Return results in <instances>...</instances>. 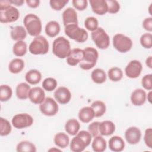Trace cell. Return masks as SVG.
<instances>
[{
    "instance_id": "obj_1",
    "label": "cell",
    "mask_w": 152,
    "mask_h": 152,
    "mask_svg": "<svg viewBox=\"0 0 152 152\" xmlns=\"http://www.w3.org/2000/svg\"><path fill=\"white\" fill-rule=\"evenodd\" d=\"M11 4L10 0L0 1V21L2 23L14 22L19 18L18 10Z\"/></svg>"
},
{
    "instance_id": "obj_2",
    "label": "cell",
    "mask_w": 152,
    "mask_h": 152,
    "mask_svg": "<svg viewBox=\"0 0 152 152\" xmlns=\"http://www.w3.org/2000/svg\"><path fill=\"white\" fill-rule=\"evenodd\" d=\"M92 139L91 134L86 131L78 132L70 143V149L74 152H81L88 147Z\"/></svg>"
},
{
    "instance_id": "obj_3",
    "label": "cell",
    "mask_w": 152,
    "mask_h": 152,
    "mask_svg": "<svg viewBox=\"0 0 152 152\" xmlns=\"http://www.w3.org/2000/svg\"><path fill=\"white\" fill-rule=\"evenodd\" d=\"M71 45L68 40L59 36L55 39L52 43V52L59 58H67L71 52Z\"/></svg>"
},
{
    "instance_id": "obj_4",
    "label": "cell",
    "mask_w": 152,
    "mask_h": 152,
    "mask_svg": "<svg viewBox=\"0 0 152 152\" xmlns=\"http://www.w3.org/2000/svg\"><path fill=\"white\" fill-rule=\"evenodd\" d=\"M24 25L28 33L32 36H38L42 31V23L40 18L34 14L26 15L23 20Z\"/></svg>"
},
{
    "instance_id": "obj_5",
    "label": "cell",
    "mask_w": 152,
    "mask_h": 152,
    "mask_svg": "<svg viewBox=\"0 0 152 152\" xmlns=\"http://www.w3.org/2000/svg\"><path fill=\"white\" fill-rule=\"evenodd\" d=\"M65 33L70 39L75 40L78 43H83L88 39L87 31L79 27L78 24H69L65 26Z\"/></svg>"
},
{
    "instance_id": "obj_6",
    "label": "cell",
    "mask_w": 152,
    "mask_h": 152,
    "mask_svg": "<svg viewBox=\"0 0 152 152\" xmlns=\"http://www.w3.org/2000/svg\"><path fill=\"white\" fill-rule=\"evenodd\" d=\"M83 51L84 57L80 62V67L84 70H89L95 66L99 53L97 50L92 47L86 48Z\"/></svg>"
},
{
    "instance_id": "obj_7",
    "label": "cell",
    "mask_w": 152,
    "mask_h": 152,
    "mask_svg": "<svg viewBox=\"0 0 152 152\" xmlns=\"http://www.w3.org/2000/svg\"><path fill=\"white\" fill-rule=\"evenodd\" d=\"M49 42L45 37L38 36L34 38L29 45V51L33 55H44L49 51Z\"/></svg>"
},
{
    "instance_id": "obj_8",
    "label": "cell",
    "mask_w": 152,
    "mask_h": 152,
    "mask_svg": "<svg viewBox=\"0 0 152 152\" xmlns=\"http://www.w3.org/2000/svg\"><path fill=\"white\" fill-rule=\"evenodd\" d=\"M91 38L96 46L100 49H107L110 45L109 36L102 27H97L96 30L92 31Z\"/></svg>"
},
{
    "instance_id": "obj_9",
    "label": "cell",
    "mask_w": 152,
    "mask_h": 152,
    "mask_svg": "<svg viewBox=\"0 0 152 152\" xmlns=\"http://www.w3.org/2000/svg\"><path fill=\"white\" fill-rule=\"evenodd\" d=\"M113 45L118 52L125 53L131 49L132 42L129 37L122 34H116L113 37Z\"/></svg>"
},
{
    "instance_id": "obj_10",
    "label": "cell",
    "mask_w": 152,
    "mask_h": 152,
    "mask_svg": "<svg viewBox=\"0 0 152 152\" xmlns=\"http://www.w3.org/2000/svg\"><path fill=\"white\" fill-rule=\"evenodd\" d=\"M39 109L42 114L48 116L56 115L58 111V105L56 101L51 97H46L40 104Z\"/></svg>"
},
{
    "instance_id": "obj_11",
    "label": "cell",
    "mask_w": 152,
    "mask_h": 152,
    "mask_svg": "<svg viewBox=\"0 0 152 152\" xmlns=\"http://www.w3.org/2000/svg\"><path fill=\"white\" fill-rule=\"evenodd\" d=\"M33 123V117L28 113H19L13 116L12 124L17 129L30 126Z\"/></svg>"
},
{
    "instance_id": "obj_12",
    "label": "cell",
    "mask_w": 152,
    "mask_h": 152,
    "mask_svg": "<svg viewBox=\"0 0 152 152\" xmlns=\"http://www.w3.org/2000/svg\"><path fill=\"white\" fill-rule=\"evenodd\" d=\"M142 66L141 63L137 60H132L126 65L125 72L126 75L130 78H136L140 75Z\"/></svg>"
},
{
    "instance_id": "obj_13",
    "label": "cell",
    "mask_w": 152,
    "mask_h": 152,
    "mask_svg": "<svg viewBox=\"0 0 152 152\" xmlns=\"http://www.w3.org/2000/svg\"><path fill=\"white\" fill-rule=\"evenodd\" d=\"M125 137L126 141L130 144H136L141 140V132L139 128L135 126L128 128L125 132Z\"/></svg>"
},
{
    "instance_id": "obj_14",
    "label": "cell",
    "mask_w": 152,
    "mask_h": 152,
    "mask_svg": "<svg viewBox=\"0 0 152 152\" xmlns=\"http://www.w3.org/2000/svg\"><path fill=\"white\" fill-rule=\"evenodd\" d=\"M55 99L60 104L68 103L71 98V93L68 88L65 87H58L53 94Z\"/></svg>"
},
{
    "instance_id": "obj_15",
    "label": "cell",
    "mask_w": 152,
    "mask_h": 152,
    "mask_svg": "<svg viewBox=\"0 0 152 152\" xmlns=\"http://www.w3.org/2000/svg\"><path fill=\"white\" fill-rule=\"evenodd\" d=\"M84 51L79 48H75L71 50L66 58V62L71 66H75L83 59Z\"/></svg>"
},
{
    "instance_id": "obj_16",
    "label": "cell",
    "mask_w": 152,
    "mask_h": 152,
    "mask_svg": "<svg viewBox=\"0 0 152 152\" xmlns=\"http://www.w3.org/2000/svg\"><path fill=\"white\" fill-rule=\"evenodd\" d=\"M28 98L34 104H40L45 99L44 90L39 87H34L30 89L28 93Z\"/></svg>"
},
{
    "instance_id": "obj_17",
    "label": "cell",
    "mask_w": 152,
    "mask_h": 152,
    "mask_svg": "<svg viewBox=\"0 0 152 152\" xmlns=\"http://www.w3.org/2000/svg\"><path fill=\"white\" fill-rule=\"evenodd\" d=\"M62 20L65 26L69 24H78L77 14L75 10L71 7L67 8L62 13Z\"/></svg>"
},
{
    "instance_id": "obj_18",
    "label": "cell",
    "mask_w": 152,
    "mask_h": 152,
    "mask_svg": "<svg viewBox=\"0 0 152 152\" xmlns=\"http://www.w3.org/2000/svg\"><path fill=\"white\" fill-rule=\"evenodd\" d=\"M93 11L97 15H104L108 11V7L104 0H90Z\"/></svg>"
},
{
    "instance_id": "obj_19",
    "label": "cell",
    "mask_w": 152,
    "mask_h": 152,
    "mask_svg": "<svg viewBox=\"0 0 152 152\" xmlns=\"http://www.w3.org/2000/svg\"><path fill=\"white\" fill-rule=\"evenodd\" d=\"M147 94L145 91L141 88L135 90L131 94V101L135 106L142 105L146 100Z\"/></svg>"
},
{
    "instance_id": "obj_20",
    "label": "cell",
    "mask_w": 152,
    "mask_h": 152,
    "mask_svg": "<svg viewBox=\"0 0 152 152\" xmlns=\"http://www.w3.org/2000/svg\"><path fill=\"white\" fill-rule=\"evenodd\" d=\"M109 147L110 150L114 152L122 151L125 147L124 140L119 136H113L109 140Z\"/></svg>"
},
{
    "instance_id": "obj_21",
    "label": "cell",
    "mask_w": 152,
    "mask_h": 152,
    "mask_svg": "<svg viewBox=\"0 0 152 152\" xmlns=\"http://www.w3.org/2000/svg\"><path fill=\"white\" fill-rule=\"evenodd\" d=\"M115 130V125L110 121H104L99 123V131L102 135L108 136L112 135Z\"/></svg>"
},
{
    "instance_id": "obj_22",
    "label": "cell",
    "mask_w": 152,
    "mask_h": 152,
    "mask_svg": "<svg viewBox=\"0 0 152 152\" xmlns=\"http://www.w3.org/2000/svg\"><path fill=\"white\" fill-rule=\"evenodd\" d=\"M94 117V112L91 107L86 106L81 108L78 112L79 119L84 122L88 123L90 122Z\"/></svg>"
},
{
    "instance_id": "obj_23",
    "label": "cell",
    "mask_w": 152,
    "mask_h": 152,
    "mask_svg": "<svg viewBox=\"0 0 152 152\" xmlns=\"http://www.w3.org/2000/svg\"><path fill=\"white\" fill-rule=\"evenodd\" d=\"M80 128L79 122L75 119H70L68 120L65 125V131L71 135H76Z\"/></svg>"
},
{
    "instance_id": "obj_24",
    "label": "cell",
    "mask_w": 152,
    "mask_h": 152,
    "mask_svg": "<svg viewBox=\"0 0 152 152\" xmlns=\"http://www.w3.org/2000/svg\"><path fill=\"white\" fill-rule=\"evenodd\" d=\"M30 86L26 83H21L16 87V96L18 99L25 100L28 97V93L30 90Z\"/></svg>"
},
{
    "instance_id": "obj_25",
    "label": "cell",
    "mask_w": 152,
    "mask_h": 152,
    "mask_svg": "<svg viewBox=\"0 0 152 152\" xmlns=\"http://www.w3.org/2000/svg\"><path fill=\"white\" fill-rule=\"evenodd\" d=\"M27 36V32L25 28L21 26H17L13 27L11 31V37L15 41H23Z\"/></svg>"
},
{
    "instance_id": "obj_26",
    "label": "cell",
    "mask_w": 152,
    "mask_h": 152,
    "mask_svg": "<svg viewBox=\"0 0 152 152\" xmlns=\"http://www.w3.org/2000/svg\"><path fill=\"white\" fill-rule=\"evenodd\" d=\"M60 30L59 24L55 21H50L48 22L45 26V33L50 37H53L57 36L59 34Z\"/></svg>"
},
{
    "instance_id": "obj_27",
    "label": "cell",
    "mask_w": 152,
    "mask_h": 152,
    "mask_svg": "<svg viewBox=\"0 0 152 152\" xmlns=\"http://www.w3.org/2000/svg\"><path fill=\"white\" fill-rule=\"evenodd\" d=\"M42 78V74L37 69H31L28 71L25 75V79L30 84H38Z\"/></svg>"
},
{
    "instance_id": "obj_28",
    "label": "cell",
    "mask_w": 152,
    "mask_h": 152,
    "mask_svg": "<svg viewBox=\"0 0 152 152\" xmlns=\"http://www.w3.org/2000/svg\"><path fill=\"white\" fill-rule=\"evenodd\" d=\"M53 141L56 145L60 148H65L68 145L69 138L64 132H58L55 135Z\"/></svg>"
},
{
    "instance_id": "obj_29",
    "label": "cell",
    "mask_w": 152,
    "mask_h": 152,
    "mask_svg": "<svg viewBox=\"0 0 152 152\" xmlns=\"http://www.w3.org/2000/svg\"><path fill=\"white\" fill-rule=\"evenodd\" d=\"M91 147L95 152H103L106 148V141L102 136L97 135L94 137Z\"/></svg>"
},
{
    "instance_id": "obj_30",
    "label": "cell",
    "mask_w": 152,
    "mask_h": 152,
    "mask_svg": "<svg viewBox=\"0 0 152 152\" xmlns=\"http://www.w3.org/2000/svg\"><path fill=\"white\" fill-rule=\"evenodd\" d=\"M24 67V62L21 59L15 58L12 59L9 64L8 69L13 74L20 72Z\"/></svg>"
},
{
    "instance_id": "obj_31",
    "label": "cell",
    "mask_w": 152,
    "mask_h": 152,
    "mask_svg": "<svg viewBox=\"0 0 152 152\" xmlns=\"http://www.w3.org/2000/svg\"><path fill=\"white\" fill-rule=\"evenodd\" d=\"M91 78L93 82L97 84H102L105 82L106 80V74L102 69L97 68L91 72Z\"/></svg>"
},
{
    "instance_id": "obj_32",
    "label": "cell",
    "mask_w": 152,
    "mask_h": 152,
    "mask_svg": "<svg viewBox=\"0 0 152 152\" xmlns=\"http://www.w3.org/2000/svg\"><path fill=\"white\" fill-rule=\"evenodd\" d=\"M91 107L94 112L95 117H100L106 112V107L104 102L100 100H96L92 103Z\"/></svg>"
},
{
    "instance_id": "obj_33",
    "label": "cell",
    "mask_w": 152,
    "mask_h": 152,
    "mask_svg": "<svg viewBox=\"0 0 152 152\" xmlns=\"http://www.w3.org/2000/svg\"><path fill=\"white\" fill-rule=\"evenodd\" d=\"M18 152H35L36 151V146L31 142L28 141H22L20 142L16 147Z\"/></svg>"
},
{
    "instance_id": "obj_34",
    "label": "cell",
    "mask_w": 152,
    "mask_h": 152,
    "mask_svg": "<svg viewBox=\"0 0 152 152\" xmlns=\"http://www.w3.org/2000/svg\"><path fill=\"white\" fill-rule=\"evenodd\" d=\"M13 53L17 56H24L27 52V45L23 41H18L13 46Z\"/></svg>"
},
{
    "instance_id": "obj_35",
    "label": "cell",
    "mask_w": 152,
    "mask_h": 152,
    "mask_svg": "<svg viewBox=\"0 0 152 152\" xmlns=\"http://www.w3.org/2000/svg\"><path fill=\"white\" fill-rule=\"evenodd\" d=\"M123 76V72L121 69L118 67H113L108 71V77L112 81H120Z\"/></svg>"
},
{
    "instance_id": "obj_36",
    "label": "cell",
    "mask_w": 152,
    "mask_h": 152,
    "mask_svg": "<svg viewBox=\"0 0 152 152\" xmlns=\"http://www.w3.org/2000/svg\"><path fill=\"white\" fill-rule=\"evenodd\" d=\"M12 94V88L8 85H1L0 87V100L6 102L10 100Z\"/></svg>"
},
{
    "instance_id": "obj_37",
    "label": "cell",
    "mask_w": 152,
    "mask_h": 152,
    "mask_svg": "<svg viewBox=\"0 0 152 152\" xmlns=\"http://www.w3.org/2000/svg\"><path fill=\"white\" fill-rule=\"evenodd\" d=\"M0 135L1 136H6L11 132V125L10 122L3 118H0Z\"/></svg>"
},
{
    "instance_id": "obj_38",
    "label": "cell",
    "mask_w": 152,
    "mask_h": 152,
    "mask_svg": "<svg viewBox=\"0 0 152 152\" xmlns=\"http://www.w3.org/2000/svg\"><path fill=\"white\" fill-rule=\"evenodd\" d=\"M57 86L56 80L51 77H48L45 78L42 83V87L44 90L48 91H51L54 90Z\"/></svg>"
},
{
    "instance_id": "obj_39",
    "label": "cell",
    "mask_w": 152,
    "mask_h": 152,
    "mask_svg": "<svg viewBox=\"0 0 152 152\" xmlns=\"http://www.w3.org/2000/svg\"><path fill=\"white\" fill-rule=\"evenodd\" d=\"M98 21L94 17H88L84 21V26L89 31H94L98 27Z\"/></svg>"
},
{
    "instance_id": "obj_40",
    "label": "cell",
    "mask_w": 152,
    "mask_h": 152,
    "mask_svg": "<svg viewBox=\"0 0 152 152\" xmlns=\"http://www.w3.org/2000/svg\"><path fill=\"white\" fill-rule=\"evenodd\" d=\"M141 46L146 49H150L152 47V35L151 33H145L140 37Z\"/></svg>"
},
{
    "instance_id": "obj_41",
    "label": "cell",
    "mask_w": 152,
    "mask_h": 152,
    "mask_svg": "<svg viewBox=\"0 0 152 152\" xmlns=\"http://www.w3.org/2000/svg\"><path fill=\"white\" fill-rule=\"evenodd\" d=\"M108 7L107 12L110 14H115L120 10L119 3L116 0H107L106 1Z\"/></svg>"
},
{
    "instance_id": "obj_42",
    "label": "cell",
    "mask_w": 152,
    "mask_h": 152,
    "mask_svg": "<svg viewBox=\"0 0 152 152\" xmlns=\"http://www.w3.org/2000/svg\"><path fill=\"white\" fill-rule=\"evenodd\" d=\"M68 2V0H50L49 1L51 8L56 11L61 10Z\"/></svg>"
},
{
    "instance_id": "obj_43",
    "label": "cell",
    "mask_w": 152,
    "mask_h": 152,
    "mask_svg": "<svg viewBox=\"0 0 152 152\" xmlns=\"http://www.w3.org/2000/svg\"><path fill=\"white\" fill-rule=\"evenodd\" d=\"M142 86L147 90L152 89V74H149L144 75L141 80Z\"/></svg>"
},
{
    "instance_id": "obj_44",
    "label": "cell",
    "mask_w": 152,
    "mask_h": 152,
    "mask_svg": "<svg viewBox=\"0 0 152 152\" xmlns=\"http://www.w3.org/2000/svg\"><path fill=\"white\" fill-rule=\"evenodd\" d=\"M99 122L96 121L91 123L88 127V132L91 134V136L94 138L99 134Z\"/></svg>"
},
{
    "instance_id": "obj_45",
    "label": "cell",
    "mask_w": 152,
    "mask_h": 152,
    "mask_svg": "<svg viewBox=\"0 0 152 152\" xmlns=\"http://www.w3.org/2000/svg\"><path fill=\"white\" fill-rule=\"evenodd\" d=\"M144 140L145 145L150 148H152V129L147 128L145 131Z\"/></svg>"
},
{
    "instance_id": "obj_46",
    "label": "cell",
    "mask_w": 152,
    "mask_h": 152,
    "mask_svg": "<svg viewBox=\"0 0 152 152\" xmlns=\"http://www.w3.org/2000/svg\"><path fill=\"white\" fill-rule=\"evenodd\" d=\"M72 2L73 6L79 11L84 10L88 5L87 0H73Z\"/></svg>"
},
{
    "instance_id": "obj_47",
    "label": "cell",
    "mask_w": 152,
    "mask_h": 152,
    "mask_svg": "<svg viewBox=\"0 0 152 152\" xmlns=\"http://www.w3.org/2000/svg\"><path fill=\"white\" fill-rule=\"evenodd\" d=\"M142 27L148 31H152V18L148 17L144 20L142 22Z\"/></svg>"
},
{
    "instance_id": "obj_48",
    "label": "cell",
    "mask_w": 152,
    "mask_h": 152,
    "mask_svg": "<svg viewBox=\"0 0 152 152\" xmlns=\"http://www.w3.org/2000/svg\"><path fill=\"white\" fill-rule=\"evenodd\" d=\"M26 2L28 7L33 8L37 7L40 4L39 0H27Z\"/></svg>"
},
{
    "instance_id": "obj_49",
    "label": "cell",
    "mask_w": 152,
    "mask_h": 152,
    "mask_svg": "<svg viewBox=\"0 0 152 152\" xmlns=\"http://www.w3.org/2000/svg\"><path fill=\"white\" fill-rule=\"evenodd\" d=\"M10 2L11 4L17 6H21L24 3V1L23 0H10Z\"/></svg>"
},
{
    "instance_id": "obj_50",
    "label": "cell",
    "mask_w": 152,
    "mask_h": 152,
    "mask_svg": "<svg viewBox=\"0 0 152 152\" xmlns=\"http://www.w3.org/2000/svg\"><path fill=\"white\" fill-rule=\"evenodd\" d=\"M145 64L150 68H152V56H148L145 61Z\"/></svg>"
},
{
    "instance_id": "obj_51",
    "label": "cell",
    "mask_w": 152,
    "mask_h": 152,
    "mask_svg": "<svg viewBox=\"0 0 152 152\" xmlns=\"http://www.w3.org/2000/svg\"><path fill=\"white\" fill-rule=\"evenodd\" d=\"M151 91H150L148 93V95H147V100H148V102L151 103Z\"/></svg>"
}]
</instances>
